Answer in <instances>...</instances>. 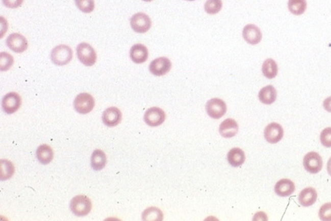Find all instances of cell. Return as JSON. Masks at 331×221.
Instances as JSON below:
<instances>
[{
  "label": "cell",
  "instance_id": "28",
  "mask_svg": "<svg viewBox=\"0 0 331 221\" xmlns=\"http://www.w3.org/2000/svg\"><path fill=\"white\" fill-rule=\"evenodd\" d=\"M14 62V57L11 55L7 52L0 53V70L2 71H7L8 70H10Z\"/></svg>",
  "mask_w": 331,
  "mask_h": 221
},
{
  "label": "cell",
  "instance_id": "29",
  "mask_svg": "<svg viewBox=\"0 0 331 221\" xmlns=\"http://www.w3.org/2000/svg\"><path fill=\"white\" fill-rule=\"evenodd\" d=\"M74 3L77 8L85 14H89L95 10L94 0H74Z\"/></svg>",
  "mask_w": 331,
  "mask_h": 221
},
{
  "label": "cell",
  "instance_id": "26",
  "mask_svg": "<svg viewBox=\"0 0 331 221\" xmlns=\"http://www.w3.org/2000/svg\"><path fill=\"white\" fill-rule=\"evenodd\" d=\"M163 219V213L157 207L147 208L142 213V219L146 221H161Z\"/></svg>",
  "mask_w": 331,
  "mask_h": 221
},
{
  "label": "cell",
  "instance_id": "11",
  "mask_svg": "<svg viewBox=\"0 0 331 221\" xmlns=\"http://www.w3.org/2000/svg\"><path fill=\"white\" fill-rule=\"evenodd\" d=\"M171 62L167 57H159L150 62L149 70L157 77H162L171 70Z\"/></svg>",
  "mask_w": 331,
  "mask_h": 221
},
{
  "label": "cell",
  "instance_id": "17",
  "mask_svg": "<svg viewBox=\"0 0 331 221\" xmlns=\"http://www.w3.org/2000/svg\"><path fill=\"white\" fill-rule=\"evenodd\" d=\"M295 190V186L293 181L290 179H284L277 182L274 187L276 194L281 197H287L291 195Z\"/></svg>",
  "mask_w": 331,
  "mask_h": 221
},
{
  "label": "cell",
  "instance_id": "2",
  "mask_svg": "<svg viewBox=\"0 0 331 221\" xmlns=\"http://www.w3.org/2000/svg\"><path fill=\"white\" fill-rule=\"evenodd\" d=\"M70 207L71 211L77 216H86L91 210L92 204L87 196L81 194L72 199Z\"/></svg>",
  "mask_w": 331,
  "mask_h": 221
},
{
  "label": "cell",
  "instance_id": "32",
  "mask_svg": "<svg viewBox=\"0 0 331 221\" xmlns=\"http://www.w3.org/2000/svg\"><path fill=\"white\" fill-rule=\"evenodd\" d=\"M23 0H3V4L5 7L10 8V9H17L20 7L23 4Z\"/></svg>",
  "mask_w": 331,
  "mask_h": 221
},
{
  "label": "cell",
  "instance_id": "14",
  "mask_svg": "<svg viewBox=\"0 0 331 221\" xmlns=\"http://www.w3.org/2000/svg\"><path fill=\"white\" fill-rule=\"evenodd\" d=\"M243 39L248 44H258L262 40V32L255 24H247L243 30Z\"/></svg>",
  "mask_w": 331,
  "mask_h": 221
},
{
  "label": "cell",
  "instance_id": "34",
  "mask_svg": "<svg viewBox=\"0 0 331 221\" xmlns=\"http://www.w3.org/2000/svg\"><path fill=\"white\" fill-rule=\"evenodd\" d=\"M259 217V219H263V220H267L268 218H267L266 214L263 213V212H260V213H257L256 215H255L254 218H257Z\"/></svg>",
  "mask_w": 331,
  "mask_h": 221
},
{
  "label": "cell",
  "instance_id": "37",
  "mask_svg": "<svg viewBox=\"0 0 331 221\" xmlns=\"http://www.w3.org/2000/svg\"><path fill=\"white\" fill-rule=\"evenodd\" d=\"M187 1H194V0H187Z\"/></svg>",
  "mask_w": 331,
  "mask_h": 221
},
{
  "label": "cell",
  "instance_id": "8",
  "mask_svg": "<svg viewBox=\"0 0 331 221\" xmlns=\"http://www.w3.org/2000/svg\"><path fill=\"white\" fill-rule=\"evenodd\" d=\"M207 113L213 119H220L227 112V106L219 98H213L206 104Z\"/></svg>",
  "mask_w": 331,
  "mask_h": 221
},
{
  "label": "cell",
  "instance_id": "12",
  "mask_svg": "<svg viewBox=\"0 0 331 221\" xmlns=\"http://www.w3.org/2000/svg\"><path fill=\"white\" fill-rule=\"evenodd\" d=\"M122 119V113L117 107H108L105 110L102 115V121L105 125L109 128H113L120 124Z\"/></svg>",
  "mask_w": 331,
  "mask_h": 221
},
{
  "label": "cell",
  "instance_id": "16",
  "mask_svg": "<svg viewBox=\"0 0 331 221\" xmlns=\"http://www.w3.org/2000/svg\"><path fill=\"white\" fill-rule=\"evenodd\" d=\"M239 132V125L234 119L227 118L219 127V133L225 138H231Z\"/></svg>",
  "mask_w": 331,
  "mask_h": 221
},
{
  "label": "cell",
  "instance_id": "33",
  "mask_svg": "<svg viewBox=\"0 0 331 221\" xmlns=\"http://www.w3.org/2000/svg\"><path fill=\"white\" fill-rule=\"evenodd\" d=\"M323 107H324L325 111L331 113V96H329V97L326 98V99L324 101V103H323Z\"/></svg>",
  "mask_w": 331,
  "mask_h": 221
},
{
  "label": "cell",
  "instance_id": "10",
  "mask_svg": "<svg viewBox=\"0 0 331 221\" xmlns=\"http://www.w3.org/2000/svg\"><path fill=\"white\" fill-rule=\"evenodd\" d=\"M6 44L11 51L15 53L20 54L28 49V41L23 35L19 33H13L7 38Z\"/></svg>",
  "mask_w": 331,
  "mask_h": 221
},
{
  "label": "cell",
  "instance_id": "3",
  "mask_svg": "<svg viewBox=\"0 0 331 221\" xmlns=\"http://www.w3.org/2000/svg\"><path fill=\"white\" fill-rule=\"evenodd\" d=\"M77 53L79 61L86 66H92L96 62L97 56L95 51L88 43H81L78 44Z\"/></svg>",
  "mask_w": 331,
  "mask_h": 221
},
{
  "label": "cell",
  "instance_id": "36",
  "mask_svg": "<svg viewBox=\"0 0 331 221\" xmlns=\"http://www.w3.org/2000/svg\"><path fill=\"white\" fill-rule=\"evenodd\" d=\"M143 1H145V2H151L152 0H143Z\"/></svg>",
  "mask_w": 331,
  "mask_h": 221
},
{
  "label": "cell",
  "instance_id": "31",
  "mask_svg": "<svg viewBox=\"0 0 331 221\" xmlns=\"http://www.w3.org/2000/svg\"><path fill=\"white\" fill-rule=\"evenodd\" d=\"M320 142L325 148H331V128H324L320 133Z\"/></svg>",
  "mask_w": 331,
  "mask_h": 221
},
{
  "label": "cell",
  "instance_id": "21",
  "mask_svg": "<svg viewBox=\"0 0 331 221\" xmlns=\"http://www.w3.org/2000/svg\"><path fill=\"white\" fill-rule=\"evenodd\" d=\"M106 163H107V157H106L104 152L100 149H96L93 152L91 158H90V164H91L93 169L96 170V171L103 169L106 166Z\"/></svg>",
  "mask_w": 331,
  "mask_h": 221
},
{
  "label": "cell",
  "instance_id": "20",
  "mask_svg": "<svg viewBox=\"0 0 331 221\" xmlns=\"http://www.w3.org/2000/svg\"><path fill=\"white\" fill-rule=\"evenodd\" d=\"M259 98L262 103L266 105H271L276 101L277 91L273 86H267L263 87L259 93Z\"/></svg>",
  "mask_w": 331,
  "mask_h": 221
},
{
  "label": "cell",
  "instance_id": "13",
  "mask_svg": "<svg viewBox=\"0 0 331 221\" xmlns=\"http://www.w3.org/2000/svg\"><path fill=\"white\" fill-rule=\"evenodd\" d=\"M284 137V129L281 124L273 122L268 125L264 130V137L269 143H277Z\"/></svg>",
  "mask_w": 331,
  "mask_h": 221
},
{
  "label": "cell",
  "instance_id": "27",
  "mask_svg": "<svg viewBox=\"0 0 331 221\" xmlns=\"http://www.w3.org/2000/svg\"><path fill=\"white\" fill-rule=\"evenodd\" d=\"M222 0H207L204 5V10L207 14H216L222 10Z\"/></svg>",
  "mask_w": 331,
  "mask_h": 221
},
{
  "label": "cell",
  "instance_id": "22",
  "mask_svg": "<svg viewBox=\"0 0 331 221\" xmlns=\"http://www.w3.org/2000/svg\"><path fill=\"white\" fill-rule=\"evenodd\" d=\"M36 157L40 163L42 164H48L53 159V150L49 147V145H40L36 151Z\"/></svg>",
  "mask_w": 331,
  "mask_h": 221
},
{
  "label": "cell",
  "instance_id": "4",
  "mask_svg": "<svg viewBox=\"0 0 331 221\" xmlns=\"http://www.w3.org/2000/svg\"><path fill=\"white\" fill-rule=\"evenodd\" d=\"M74 109L80 114H88L95 107V99L89 93H81L74 101Z\"/></svg>",
  "mask_w": 331,
  "mask_h": 221
},
{
  "label": "cell",
  "instance_id": "35",
  "mask_svg": "<svg viewBox=\"0 0 331 221\" xmlns=\"http://www.w3.org/2000/svg\"><path fill=\"white\" fill-rule=\"evenodd\" d=\"M327 172L331 176V158H329L328 163H327Z\"/></svg>",
  "mask_w": 331,
  "mask_h": 221
},
{
  "label": "cell",
  "instance_id": "15",
  "mask_svg": "<svg viewBox=\"0 0 331 221\" xmlns=\"http://www.w3.org/2000/svg\"><path fill=\"white\" fill-rule=\"evenodd\" d=\"M148 50L144 44H134L131 48L130 57L135 63H144L148 58Z\"/></svg>",
  "mask_w": 331,
  "mask_h": 221
},
{
  "label": "cell",
  "instance_id": "1",
  "mask_svg": "<svg viewBox=\"0 0 331 221\" xmlns=\"http://www.w3.org/2000/svg\"><path fill=\"white\" fill-rule=\"evenodd\" d=\"M72 58L73 52L71 48L65 44H60L55 47L50 53L51 61L55 65L59 66H63L70 63Z\"/></svg>",
  "mask_w": 331,
  "mask_h": 221
},
{
  "label": "cell",
  "instance_id": "9",
  "mask_svg": "<svg viewBox=\"0 0 331 221\" xmlns=\"http://www.w3.org/2000/svg\"><path fill=\"white\" fill-rule=\"evenodd\" d=\"M22 99L16 92H10L4 96L2 100V107L4 112L7 114H13L20 107Z\"/></svg>",
  "mask_w": 331,
  "mask_h": 221
},
{
  "label": "cell",
  "instance_id": "18",
  "mask_svg": "<svg viewBox=\"0 0 331 221\" xmlns=\"http://www.w3.org/2000/svg\"><path fill=\"white\" fill-rule=\"evenodd\" d=\"M317 192L314 188L309 187L301 191L299 195V202L303 207H310L317 200Z\"/></svg>",
  "mask_w": 331,
  "mask_h": 221
},
{
  "label": "cell",
  "instance_id": "19",
  "mask_svg": "<svg viewBox=\"0 0 331 221\" xmlns=\"http://www.w3.org/2000/svg\"><path fill=\"white\" fill-rule=\"evenodd\" d=\"M245 158L244 152L239 148H234V149H231L227 154V161L230 163V165L233 166L234 168L243 165L245 162Z\"/></svg>",
  "mask_w": 331,
  "mask_h": 221
},
{
  "label": "cell",
  "instance_id": "24",
  "mask_svg": "<svg viewBox=\"0 0 331 221\" xmlns=\"http://www.w3.org/2000/svg\"><path fill=\"white\" fill-rule=\"evenodd\" d=\"M0 165H1L0 178L2 181L10 179L14 175L15 168H14V164L10 161L7 160V159H2L0 161Z\"/></svg>",
  "mask_w": 331,
  "mask_h": 221
},
{
  "label": "cell",
  "instance_id": "7",
  "mask_svg": "<svg viewBox=\"0 0 331 221\" xmlns=\"http://www.w3.org/2000/svg\"><path fill=\"white\" fill-rule=\"evenodd\" d=\"M166 113L159 107H150L144 114V121L151 128L160 126L164 122Z\"/></svg>",
  "mask_w": 331,
  "mask_h": 221
},
{
  "label": "cell",
  "instance_id": "30",
  "mask_svg": "<svg viewBox=\"0 0 331 221\" xmlns=\"http://www.w3.org/2000/svg\"><path fill=\"white\" fill-rule=\"evenodd\" d=\"M319 217L323 221H331V203L322 205L319 211Z\"/></svg>",
  "mask_w": 331,
  "mask_h": 221
},
{
  "label": "cell",
  "instance_id": "23",
  "mask_svg": "<svg viewBox=\"0 0 331 221\" xmlns=\"http://www.w3.org/2000/svg\"><path fill=\"white\" fill-rule=\"evenodd\" d=\"M278 65L273 59H267L262 66V72L268 79H273L278 75Z\"/></svg>",
  "mask_w": 331,
  "mask_h": 221
},
{
  "label": "cell",
  "instance_id": "25",
  "mask_svg": "<svg viewBox=\"0 0 331 221\" xmlns=\"http://www.w3.org/2000/svg\"><path fill=\"white\" fill-rule=\"evenodd\" d=\"M288 8L291 14L301 15L307 9V2L306 0H289Z\"/></svg>",
  "mask_w": 331,
  "mask_h": 221
},
{
  "label": "cell",
  "instance_id": "5",
  "mask_svg": "<svg viewBox=\"0 0 331 221\" xmlns=\"http://www.w3.org/2000/svg\"><path fill=\"white\" fill-rule=\"evenodd\" d=\"M131 27L135 32L144 34L151 27V20L147 14L144 13H137L131 18Z\"/></svg>",
  "mask_w": 331,
  "mask_h": 221
},
{
  "label": "cell",
  "instance_id": "6",
  "mask_svg": "<svg viewBox=\"0 0 331 221\" xmlns=\"http://www.w3.org/2000/svg\"><path fill=\"white\" fill-rule=\"evenodd\" d=\"M303 164L307 172L315 175L321 171L323 160L320 154L316 152H310L303 158Z\"/></svg>",
  "mask_w": 331,
  "mask_h": 221
}]
</instances>
